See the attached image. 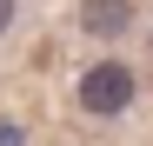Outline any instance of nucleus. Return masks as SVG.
I'll return each instance as SVG.
<instances>
[{"label":"nucleus","instance_id":"obj_1","mask_svg":"<svg viewBox=\"0 0 153 146\" xmlns=\"http://www.w3.org/2000/svg\"><path fill=\"white\" fill-rule=\"evenodd\" d=\"M133 93H140V80H133L126 60H93L80 73V86H73V100H80V113H93V119H113V113L133 106Z\"/></svg>","mask_w":153,"mask_h":146},{"label":"nucleus","instance_id":"obj_2","mask_svg":"<svg viewBox=\"0 0 153 146\" xmlns=\"http://www.w3.org/2000/svg\"><path fill=\"white\" fill-rule=\"evenodd\" d=\"M126 27H133V0H80V33L120 40Z\"/></svg>","mask_w":153,"mask_h":146},{"label":"nucleus","instance_id":"obj_3","mask_svg":"<svg viewBox=\"0 0 153 146\" xmlns=\"http://www.w3.org/2000/svg\"><path fill=\"white\" fill-rule=\"evenodd\" d=\"M13 13H20V0H0V33L13 27Z\"/></svg>","mask_w":153,"mask_h":146},{"label":"nucleus","instance_id":"obj_4","mask_svg":"<svg viewBox=\"0 0 153 146\" xmlns=\"http://www.w3.org/2000/svg\"><path fill=\"white\" fill-rule=\"evenodd\" d=\"M0 146H20V126H7V119H0Z\"/></svg>","mask_w":153,"mask_h":146}]
</instances>
